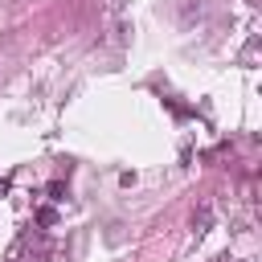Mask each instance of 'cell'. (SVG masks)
<instances>
[{
  "label": "cell",
  "instance_id": "1",
  "mask_svg": "<svg viewBox=\"0 0 262 262\" xmlns=\"http://www.w3.org/2000/svg\"><path fill=\"white\" fill-rule=\"evenodd\" d=\"M209 229H213V209H209V205H201V209L192 213V233L201 237V233H209Z\"/></svg>",
  "mask_w": 262,
  "mask_h": 262
},
{
  "label": "cell",
  "instance_id": "2",
  "mask_svg": "<svg viewBox=\"0 0 262 262\" xmlns=\"http://www.w3.org/2000/svg\"><path fill=\"white\" fill-rule=\"evenodd\" d=\"M37 225H41V229L57 225V209H53V205H41V209H37Z\"/></svg>",
  "mask_w": 262,
  "mask_h": 262
},
{
  "label": "cell",
  "instance_id": "3",
  "mask_svg": "<svg viewBox=\"0 0 262 262\" xmlns=\"http://www.w3.org/2000/svg\"><path fill=\"white\" fill-rule=\"evenodd\" d=\"M49 196H53V201H61V196H66V184H61V180H53V184H49Z\"/></svg>",
  "mask_w": 262,
  "mask_h": 262
},
{
  "label": "cell",
  "instance_id": "4",
  "mask_svg": "<svg viewBox=\"0 0 262 262\" xmlns=\"http://www.w3.org/2000/svg\"><path fill=\"white\" fill-rule=\"evenodd\" d=\"M4 192H8V184H4V180H0V196H4Z\"/></svg>",
  "mask_w": 262,
  "mask_h": 262
}]
</instances>
